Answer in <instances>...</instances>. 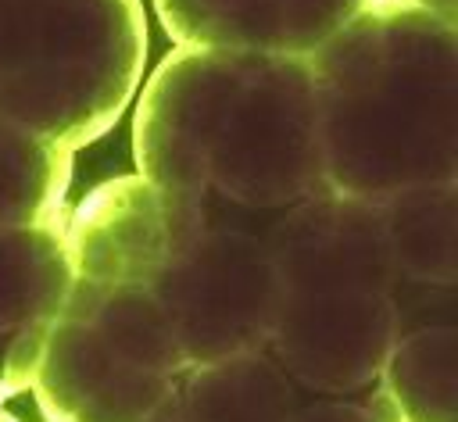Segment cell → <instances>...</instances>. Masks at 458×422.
<instances>
[{
  "instance_id": "cell-1",
  "label": "cell",
  "mask_w": 458,
  "mask_h": 422,
  "mask_svg": "<svg viewBox=\"0 0 458 422\" xmlns=\"http://www.w3.org/2000/svg\"><path fill=\"white\" fill-rule=\"evenodd\" d=\"M132 157L150 186L233 211L326 197L308 61L175 46L136 100Z\"/></svg>"
},
{
  "instance_id": "cell-2",
  "label": "cell",
  "mask_w": 458,
  "mask_h": 422,
  "mask_svg": "<svg viewBox=\"0 0 458 422\" xmlns=\"http://www.w3.org/2000/svg\"><path fill=\"white\" fill-rule=\"evenodd\" d=\"M304 61L333 197L386 204L458 186V21L372 0Z\"/></svg>"
},
{
  "instance_id": "cell-3",
  "label": "cell",
  "mask_w": 458,
  "mask_h": 422,
  "mask_svg": "<svg viewBox=\"0 0 458 422\" xmlns=\"http://www.w3.org/2000/svg\"><path fill=\"white\" fill-rule=\"evenodd\" d=\"M268 218L118 175L68 215L64 247L75 275L140 283L193 368L265 350L276 311Z\"/></svg>"
},
{
  "instance_id": "cell-4",
  "label": "cell",
  "mask_w": 458,
  "mask_h": 422,
  "mask_svg": "<svg viewBox=\"0 0 458 422\" xmlns=\"http://www.w3.org/2000/svg\"><path fill=\"white\" fill-rule=\"evenodd\" d=\"M276 311L265 354L311 393L376 386L394 340L437 293L401 279L379 204L315 197L268 218Z\"/></svg>"
},
{
  "instance_id": "cell-5",
  "label": "cell",
  "mask_w": 458,
  "mask_h": 422,
  "mask_svg": "<svg viewBox=\"0 0 458 422\" xmlns=\"http://www.w3.org/2000/svg\"><path fill=\"white\" fill-rule=\"evenodd\" d=\"M147 64L143 0H0V122L79 150L129 107Z\"/></svg>"
},
{
  "instance_id": "cell-6",
  "label": "cell",
  "mask_w": 458,
  "mask_h": 422,
  "mask_svg": "<svg viewBox=\"0 0 458 422\" xmlns=\"http://www.w3.org/2000/svg\"><path fill=\"white\" fill-rule=\"evenodd\" d=\"M186 368L140 283L72 272L29 390L47 422H140Z\"/></svg>"
},
{
  "instance_id": "cell-7",
  "label": "cell",
  "mask_w": 458,
  "mask_h": 422,
  "mask_svg": "<svg viewBox=\"0 0 458 422\" xmlns=\"http://www.w3.org/2000/svg\"><path fill=\"white\" fill-rule=\"evenodd\" d=\"M175 46L311 57L372 0H150Z\"/></svg>"
},
{
  "instance_id": "cell-8",
  "label": "cell",
  "mask_w": 458,
  "mask_h": 422,
  "mask_svg": "<svg viewBox=\"0 0 458 422\" xmlns=\"http://www.w3.org/2000/svg\"><path fill=\"white\" fill-rule=\"evenodd\" d=\"M68 283L64 222L0 232V401L29 390Z\"/></svg>"
},
{
  "instance_id": "cell-9",
  "label": "cell",
  "mask_w": 458,
  "mask_h": 422,
  "mask_svg": "<svg viewBox=\"0 0 458 422\" xmlns=\"http://www.w3.org/2000/svg\"><path fill=\"white\" fill-rule=\"evenodd\" d=\"M297 386L265 350L179 372L140 422H290Z\"/></svg>"
},
{
  "instance_id": "cell-10",
  "label": "cell",
  "mask_w": 458,
  "mask_h": 422,
  "mask_svg": "<svg viewBox=\"0 0 458 422\" xmlns=\"http://www.w3.org/2000/svg\"><path fill=\"white\" fill-rule=\"evenodd\" d=\"M379 215L401 279L415 290L451 293L458 279V186L386 200Z\"/></svg>"
},
{
  "instance_id": "cell-11",
  "label": "cell",
  "mask_w": 458,
  "mask_h": 422,
  "mask_svg": "<svg viewBox=\"0 0 458 422\" xmlns=\"http://www.w3.org/2000/svg\"><path fill=\"white\" fill-rule=\"evenodd\" d=\"M376 383L404 422H454V322H411L394 340Z\"/></svg>"
},
{
  "instance_id": "cell-12",
  "label": "cell",
  "mask_w": 458,
  "mask_h": 422,
  "mask_svg": "<svg viewBox=\"0 0 458 422\" xmlns=\"http://www.w3.org/2000/svg\"><path fill=\"white\" fill-rule=\"evenodd\" d=\"M72 150L0 122V232L68 222Z\"/></svg>"
},
{
  "instance_id": "cell-13",
  "label": "cell",
  "mask_w": 458,
  "mask_h": 422,
  "mask_svg": "<svg viewBox=\"0 0 458 422\" xmlns=\"http://www.w3.org/2000/svg\"><path fill=\"white\" fill-rule=\"evenodd\" d=\"M408 4L429 11V14L444 18V21H458V0H408Z\"/></svg>"
},
{
  "instance_id": "cell-14",
  "label": "cell",
  "mask_w": 458,
  "mask_h": 422,
  "mask_svg": "<svg viewBox=\"0 0 458 422\" xmlns=\"http://www.w3.org/2000/svg\"><path fill=\"white\" fill-rule=\"evenodd\" d=\"M0 422H21V418H14V415H11V411L0 404Z\"/></svg>"
},
{
  "instance_id": "cell-15",
  "label": "cell",
  "mask_w": 458,
  "mask_h": 422,
  "mask_svg": "<svg viewBox=\"0 0 458 422\" xmlns=\"http://www.w3.org/2000/svg\"><path fill=\"white\" fill-rule=\"evenodd\" d=\"M0 404H4V401H0Z\"/></svg>"
}]
</instances>
